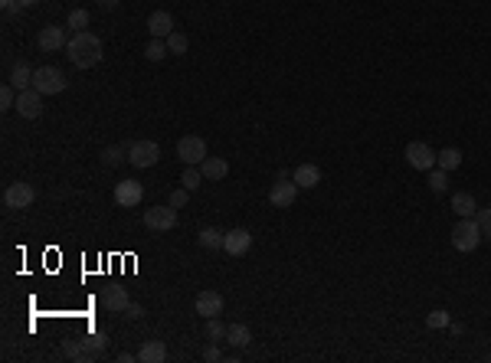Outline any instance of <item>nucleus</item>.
I'll return each instance as SVG.
<instances>
[{
    "label": "nucleus",
    "mask_w": 491,
    "mask_h": 363,
    "mask_svg": "<svg viewBox=\"0 0 491 363\" xmlns=\"http://www.w3.org/2000/svg\"><path fill=\"white\" fill-rule=\"evenodd\" d=\"M291 180L302 190H315L318 184H321V167H318V164H298V167L291 170Z\"/></svg>",
    "instance_id": "nucleus-17"
},
{
    "label": "nucleus",
    "mask_w": 491,
    "mask_h": 363,
    "mask_svg": "<svg viewBox=\"0 0 491 363\" xmlns=\"http://www.w3.org/2000/svg\"><path fill=\"white\" fill-rule=\"evenodd\" d=\"M66 30L63 26H43L39 30V37H37V46L43 52H56V50H66Z\"/></svg>",
    "instance_id": "nucleus-13"
},
{
    "label": "nucleus",
    "mask_w": 491,
    "mask_h": 363,
    "mask_svg": "<svg viewBox=\"0 0 491 363\" xmlns=\"http://www.w3.org/2000/svg\"><path fill=\"white\" fill-rule=\"evenodd\" d=\"M102 7H105V10H115V7H118V0H99Z\"/></svg>",
    "instance_id": "nucleus-42"
},
{
    "label": "nucleus",
    "mask_w": 491,
    "mask_h": 363,
    "mask_svg": "<svg viewBox=\"0 0 491 363\" xmlns=\"http://www.w3.org/2000/svg\"><path fill=\"white\" fill-rule=\"evenodd\" d=\"M82 340H86V351L92 353L95 360H99V357H102V351H105V334L99 331V334H88V337H82Z\"/></svg>",
    "instance_id": "nucleus-31"
},
{
    "label": "nucleus",
    "mask_w": 491,
    "mask_h": 363,
    "mask_svg": "<svg viewBox=\"0 0 491 363\" xmlns=\"http://www.w3.org/2000/svg\"><path fill=\"white\" fill-rule=\"evenodd\" d=\"M59 347H63V353L69 357V360H79V363H92V360H95V357L86 351V340H82V337H66Z\"/></svg>",
    "instance_id": "nucleus-21"
},
{
    "label": "nucleus",
    "mask_w": 491,
    "mask_h": 363,
    "mask_svg": "<svg viewBox=\"0 0 491 363\" xmlns=\"http://www.w3.org/2000/svg\"><path fill=\"white\" fill-rule=\"evenodd\" d=\"M177 157L187 164V167H200L210 154H206V141L200 135H184V138L177 141Z\"/></svg>",
    "instance_id": "nucleus-5"
},
{
    "label": "nucleus",
    "mask_w": 491,
    "mask_h": 363,
    "mask_svg": "<svg viewBox=\"0 0 491 363\" xmlns=\"http://www.w3.org/2000/svg\"><path fill=\"white\" fill-rule=\"evenodd\" d=\"M481 239H488V242H491V226H488V229H481Z\"/></svg>",
    "instance_id": "nucleus-43"
},
{
    "label": "nucleus",
    "mask_w": 491,
    "mask_h": 363,
    "mask_svg": "<svg viewBox=\"0 0 491 363\" xmlns=\"http://www.w3.org/2000/svg\"><path fill=\"white\" fill-rule=\"evenodd\" d=\"M125 161H128V150L118 148V144L102 150V164H105V167H118V164H125Z\"/></svg>",
    "instance_id": "nucleus-28"
},
{
    "label": "nucleus",
    "mask_w": 491,
    "mask_h": 363,
    "mask_svg": "<svg viewBox=\"0 0 491 363\" xmlns=\"http://www.w3.org/2000/svg\"><path fill=\"white\" fill-rule=\"evenodd\" d=\"M125 317H128V321H141V317H144V308H141V304H135V301H131V304H128V308H125Z\"/></svg>",
    "instance_id": "nucleus-37"
},
{
    "label": "nucleus",
    "mask_w": 491,
    "mask_h": 363,
    "mask_svg": "<svg viewBox=\"0 0 491 363\" xmlns=\"http://www.w3.org/2000/svg\"><path fill=\"white\" fill-rule=\"evenodd\" d=\"M452 213L455 216H475L479 213V203L472 193H452Z\"/></svg>",
    "instance_id": "nucleus-25"
},
{
    "label": "nucleus",
    "mask_w": 491,
    "mask_h": 363,
    "mask_svg": "<svg viewBox=\"0 0 491 363\" xmlns=\"http://www.w3.org/2000/svg\"><path fill=\"white\" fill-rule=\"evenodd\" d=\"M33 200H37V190L23 184V180H17V184L3 190V206L7 210H26V206H33Z\"/></svg>",
    "instance_id": "nucleus-7"
},
{
    "label": "nucleus",
    "mask_w": 491,
    "mask_h": 363,
    "mask_svg": "<svg viewBox=\"0 0 491 363\" xmlns=\"http://www.w3.org/2000/svg\"><path fill=\"white\" fill-rule=\"evenodd\" d=\"M426 184H429V190H432V193H445V190H449V174H445L442 167H432Z\"/></svg>",
    "instance_id": "nucleus-26"
},
{
    "label": "nucleus",
    "mask_w": 491,
    "mask_h": 363,
    "mask_svg": "<svg viewBox=\"0 0 491 363\" xmlns=\"http://www.w3.org/2000/svg\"><path fill=\"white\" fill-rule=\"evenodd\" d=\"M223 304H227L223 295L213 288H206L197 295V314H203V317H220V314H223Z\"/></svg>",
    "instance_id": "nucleus-15"
},
{
    "label": "nucleus",
    "mask_w": 491,
    "mask_h": 363,
    "mask_svg": "<svg viewBox=\"0 0 491 363\" xmlns=\"http://www.w3.org/2000/svg\"><path fill=\"white\" fill-rule=\"evenodd\" d=\"M174 30H177V23L167 10H154L151 17H148V33H151V39H167Z\"/></svg>",
    "instance_id": "nucleus-14"
},
{
    "label": "nucleus",
    "mask_w": 491,
    "mask_h": 363,
    "mask_svg": "<svg viewBox=\"0 0 491 363\" xmlns=\"http://www.w3.org/2000/svg\"><path fill=\"white\" fill-rule=\"evenodd\" d=\"M406 164L413 170H432L436 167V150L429 148L426 141H410L406 144Z\"/></svg>",
    "instance_id": "nucleus-8"
},
{
    "label": "nucleus",
    "mask_w": 491,
    "mask_h": 363,
    "mask_svg": "<svg viewBox=\"0 0 491 363\" xmlns=\"http://www.w3.org/2000/svg\"><path fill=\"white\" fill-rule=\"evenodd\" d=\"M426 324L429 327H449V311H432L426 317Z\"/></svg>",
    "instance_id": "nucleus-36"
},
{
    "label": "nucleus",
    "mask_w": 491,
    "mask_h": 363,
    "mask_svg": "<svg viewBox=\"0 0 491 363\" xmlns=\"http://www.w3.org/2000/svg\"><path fill=\"white\" fill-rule=\"evenodd\" d=\"M206 340H210V344L227 340V324H223L220 317H206Z\"/></svg>",
    "instance_id": "nucleus-29"
},
{
    "label": "nucleus",
    "mask_w": 491,
    "mask_h": 363,
    "mask_svg": "<svg viewBox=\"0 0 491 363\" xmlns=\"http://www.w3.org/2000/svg\"><path fill=\"white\" fill-rule=\"evenodd\" d=\"M66 26H73V33L88 30V10H73L69 13V20H66Z\"/></svg>",
    "instance_id": "nucleus-33"
},
{
    "label": "nucleus",
    "mask_w": 491,
    "mask_h": 363,
    "mask_svg": "<svg viewBox=\"0 0 491 363\" xmlns=\"http://www.w3.org/2000/svg\"><path fill=\"white\" fill-rule=\"evenodd\" d=\"M249 249H252L249 229H229L227 239H223V252H229V255H246Z\"/></svg>",
    "instance_id": "nucleus-16"
},
{
    "label": "nucleus",
    "mask_w": 491,
    "mask_h": 363,
    "mask_svg": "<svg viewBox=\"0 0 491 363\" xmlns=\"http://www.w3.org/2000/svg\"><path fill=\"white\" fill-rule=\"evenodd\" d=\"M200 174H203V180L216 184V180H223V177L229 174V161L227 157H206V161L200 164Z\"/></svg>",
    "instance_id": "nucleus-18"
},
{
    "label": "nucleus",
    "mask_w": 491,
    "mask_h": 363,
    "mask_svg": "<svg viewBox=\"0 0 491 363\" xmlns=\"http://www.w3.org/2000/svg\"><path fill=\"white\" fill-rule=\"evenodd\" d=\"M161 161V148H157V141H135L131 148H128V164L131 167H154V164Z\"/></svg>",
    "instance_id": "nucleus-6"
},
{
    "label": "nucleus",
    "mask_w": 491,
    "mask_h": 363,
    "mask_svg": "<svg viewBox=\"0 0 491 363\" xmlns=\"http://www.w3.org/2000/svg\"><path fill=\"white\" fill-rule=\"evenodd\" d=\"M223 239H227V233L223 229H216V226H206V229H200V236H197V242H200L203 249H223Z\"/></svg>",
    "instance_id": "nucleus-24"
},
{
    "label": "nucleus",
    "mask_w": 491,
    "mask_h": 363,
    "mask_svg": "<svg viewBox=\"0 0 491 363\" xmlns=\"http://www.w3.org/2000/svg\"><path fill=\"white\" fill-rule=\"evenodd\" d=\"M227 340H229V347H236V351H246V347H249V340H252L249 324H229V327H227Z\"/></svg>",
    "instance_id": "nucleus-23"
},
{
    "label": "nucleus",
    "mask_w": 491,
    "mask_h": 363,
    "mask_svg": "<svg viewBox=\"0 0 491 363\" xmlns=\"http://www.w3.org/2000/svg\"><path fill=\"white\" fill-rule=\"evenodd\" d=\"M452 246L459 252H475L481 246V226L475 223V216H459V223L452 226Z\"/></svg>",
    "instance_id": "nucleus-2"
},
{
    "label": "nucleus",
    "mask_w": 491,
    "mask_h": 363,
    "mask_svg": "<svg viewBox=\"0 0 491 363\" xmlns=\"http://www.w3.org/2000/svg\"><path fill=\"white\" fill-rule=\"evenodd\" d=\"M17 95H20V92L7 82V86L0 88V108H3V112H7V108H17Z\"/></svg>",
    "instance_id": "nucleus-34"
},
{
    "label": "nucleus",
    "mask_w": 491,
    "mask_h": 363,
    "mask_svg": "<svg viewBox=\"0 0 491 363\" xmlns=\"http://www.w3.org/2000/svg\"><path fill=\"white\" fill-rule=\"evenodd\" d=\"M66 75L56 69V66H39L37 72H33V88H37L39 95H59V92H66Z\"/></svg>",
    "instance_id": "nucleus-3"
},
{
    "label": "nucleus",
    "mask_w": 491,
    "mask_h": 363,
    "mask_svg": "<svg viewBox=\"0 0 491 363\" xmlns=\"http://www.w3.org/2000/svg\"><path fill=\"white\" fill-rule=\"evenodd\" d=\"M462 150L459 148H442V150H436V167H442L445 174H452V170H459L462 167Z\"/></svg>",
    "instance_id": "nucleus-22"
},
{
    "label": "nucleus",
    "mask_w": 491,
    "mask_h": 363,
    "mask_svg": "<svg viewBox=\"0 0 491 363\" xmlns=\"http://www.w3.org/2000/svg\"><path fill=\"white\" fill-rule=\"evenodd\" d=\"M167 52H171V50H167V43H164V39H151V43L144 46V56H148L151 63H161Z\"/></svg>",
    "instance_id": "nucleus-30"
},
{
    "label": "nucleus",
    "mask_w": 491,
    "mask_h": 363,
    "mask_svg": "<svg viewBox=\"0 0 491 363\" xmlns=\"http://www.w3.org/2000/svg\"><path fill=\"white\" fill-rule=\"evenodd\" d=\"M144 226L154 229V233H171L177 226V210L167 203V206H151V210H144Z\"/></svg>",
    "instance_id": "nucleus-9"
},
{
    "label": "nucleus",
    "mask_w": 491,
    "mask_h": 363,
    "mask_svg": "<svg viewBox=\"0 0 491 363\" xmlns=\"http://www.w3.org/2000/svg\"><path fill=\"white\" fill-rule=\"evenodd\" d=\"M298 190H302V187H298V184H295V180H291V177L282 170V174L276 177L272 190H269V203H272L276 210H289L291 203H295V197H298Z\"/></svg>",
    "instance_id": "nucleus-4"
},
{
    "label": "nucleus",
    "mask_w": 491,
    "mask_h": 363,
    "mask_svg": "<svg viewBox=\"0 0 491 363\" xmlns=\"http://www.w3.org/2000/svg\"><path fill=\"white\" fill-rule=\"evenodd\" d=\"M180 184H184V187L190 190V193H193V190L200 187L203 184V174H200V167H187V170H184V177H180Z\"/></svg>",
    "instance_id": "nucleus-32"
},
{
    "label": "nucleus",
    "mask_w": 491,
    "mask_h": 363,
    "mask_svg": "<svg viewBox=\"0 0 491 363\" xmlns=\"http://www.w3.org/2000/svg\"><path fill=\"white\" fill-rule=\"evenodd\" d=\"M99 301H102V308H105V311L122 314L128 304H131V295H128V288H122V285H105L102 295H99Z\"/></svg>",
    "instance_id": "nucleus-11"
},
{
    "label": "nucleus",
    "mask_w": 491,
    "mask_h": 363,
    "mask_svg": "<svg viewBox=\"0 0 491 363\" xmlns=\"http://www.w3.org/2000/svg\"><path fill=\"white\" fill-rule=\"evenodd\" d=\"M167 360V347L164 340H144L138 351V363H164Z\"/></svg>",
    "instance_id": "nucleus-20"
},
{
    "label": "nucleus",
    "mask_w": 491,
    "mask_h": 363,
    "mask_svg": "<svg viewBox=\"0 0 491 363\" xmlns=\"http://www.w3.org/2000/svg\"><path fill=\"white\" fill-rule=\"evenodd\" d=\"M39 0H17V7H20V10H30V7H37Z\"/></svg>",
    "instance_id": "nucleus-40"
},
{
    "label": "nucleus",
    "mask_w": 491,
    "mask_h": 363,
    "mask_svg": "<svg viewBox=\"0 0 491 363\" xmlns=\"http://www.w3.org/2000/svg\"><path fill=\"white\" fill-rule=\"evenodd\" d=\"M475 223H479L481 229H488V226H491V206H488V210H479V213H475Z\"/></svg>",
    "instance_id": "nucleus-39"
},
{
    "label": "nucleus",
    "mask_w": 491,
    "mask_h": 363,
    "mask_svg": "<svg viewBox=\"0 0 491 363\" xmlns=\"http://www.w3.org/2000/svg\"><path fill=\"white\" fill-rule=\"evenodd\" d=\"M203 360H206V363H216V360H223V353H220V347H216V344H210V347L203 351Z\"/></svg>",
    "instance_id": "nucleus-38"
},
{
    "label": "nucleus",
    "mask_w": 491,
    "mask_h": 363,
    "mask_svg": "<svg viewBox=\"0 0 491 363\" xmlns=\"http://www.w3.org/2000/svg\"><path fill=\"white\" fill-rule=\"evenodd\" d=\"M66 56L73 59L76 69H92V66L102 63V39L95 33H88V30L73 33L69 43H66Z\"/></svg>",
    "instance_id": "nucleus-1"
},
{
    "label": "nucleus",
    "mask_w": 491,
    "mask_h": 363,
    "mask_svg": "<svg viewBox=\"0 0 491 363\" xmlns=\"http://www.w3.org/2000/svg\"><path fill=\"white\" fill-rule=\"evenodd\" d=\"M164 43H167V50L174 52V56H184V52L190 50V39H187V33H180V30H174V33H171V37L164 39Z\"/></svg>",
    "instance_id": "nucleus-27"
},
{
    "label": "nucleus",
    "mask_w": 491,
    "mask_h": 363,
    "mask_svg": "<svg viewBox=\"0 0 491 363\" xmlns=\"http://www.w3.org/2000/svg\"><path fill=\"white\" fill-rule=\"evenodd\" d=\"M187 200H190V190L187 187H180V190H174V193H171V206H174V210H184V206H187Z\"/></svg>",
    "instance_id": "nucleus-35"
},
{
    "label": "nucleus",
    "mask_w": 491,
    "mask_h": 363,
    "mask_svg": "<svg viewBox=\"0 0 491 363\" xmlns=\"http://www.w3.org/2000/svg\"><path fill=\"white\" fill-rule=\"evenodd\" d=\"M33 72H37V69H30V66L20 59V63H13L10 79H7V82H10L17 92H26V88H33Z\"/></svg>",
    "instance_id": "nucleus-19"
},
{
    "label": "nucleus",
    "mask_w": 491,
    "mask_h": 363,
    "mask_svg": "<svg viewBox=\"0 0 491 363\" xmlns=\"http://www.w3.org/2000/svg\"><path fill=\"white\" fill-rule=\"evenodd\" d=\"M46 101V95H39L37 88H26V92H20L17 95V112H20V118H26V121H37L39 115H43V105Z\"/></svg>",
    "instance_id": "nucleus-10"
},
{
    "label": "nucleus",
    "mask_w": 491,
    "mask_h": 363,
    "mask_svg": "<svg viewBox=\"0 0 491 363\" xmlns=\"http://www.w3.org/2000/svg\"><path fill=\"white\" fill-rule=\"evenodd\" d=\"M131 360H138V353L131 357V353H118V363H131Z\"/></svg>",
    "instance_id": "nucleus-41"
},
{
    "label": "nucleus",
    "mask_w": 491,
    "mask_h": 363,
    "mask_svg": "<svg viewBox=\"0 0 491 363\" xmlns=\"http://www.w3.org/2000/svg\"><path fill=\"white\" fill-rule=\"evenodd\" d=\"M144 200V187H141V180H122V184H115V203L118 206H138Z\"/></svg>",
    "instance_id": "nucleus-12"
}]
</instances>
